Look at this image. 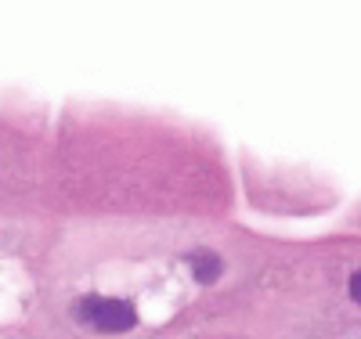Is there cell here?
Listing matches in <instances>:
<instances>
[{
	"mask_svg": "<svg viewBox=\"0 0 361 339\" xmlns=\"http://www.w3.org/2000/svg\"><path fill=\"white\" fill-rule=\"evenodd\" d=\"M73 314L80 321H87V325L102 328V332H130L137 325L134 303L112 300V296H83V300H76V311Z\"/></svg>",
	"mask_w": 361,
	"mask_h": 339,
	"instance_id": "cell-1",
	"label": "cell"
},
{
	"mask_svg": "<svg viewBox=\"0 0 361 339\" xmlns=\"http://www.w3.org/2000/svg\"><path fill=\"white\" fill-rule=\"evenodd\" d=\"M188 267H192V274H195V282L209 285V282H217V274H221V257H217L214 249H195V253L188 257Z\"/></svg>",
	"mask_w": 361,
	"mask_h": 339,
	"instance_id": "cell-2",
	"label": "cell"
},
{
	"mask_svg": "<svg viewBox=\"0 0 361 339\" xmlns=\"http://www.w3.org/2000/svg\"><path fill=\"white\" fill-rule=\"evenodd\" d=\"M350 296H354V303H361V271L350 278Z\"/></svg>",
	"mask_w": 361,
	"mask_h": 339,
	"instance_id": "cell-3",
	"label": "cell"
}]
</instances>
